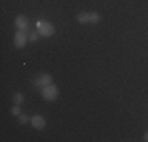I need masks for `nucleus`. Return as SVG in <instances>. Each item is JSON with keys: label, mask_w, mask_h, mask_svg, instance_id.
Returning <instances> with one entry per match:
<instances>
[{"label": "nucleus", "mask_w": 148, "mask_h": 142, "mask_svg": "<svg viewBox=\"0 0 148 142\" xmlns=\"http://www.w3.org/2000/svg\"><path fill=\"white\" fill-rule=\"evenodd\" d=\"M35 27H36V32L41 35V37L44 38H51L52 35L55 33V27L52 26V22H49V21H36V24H35Z\"/></svg>", "instance_id": "f257e3e1"}, {"label": "nucleus", "mask_w": 148, "mask_h": 142, "mask_svg": "<svg viewBox=\"0 0 148 142\" xmlns=\"http://www.w3.org/2000/svg\"><path fill=\"white\" fill-rule=\"evenodd\" d=\"M41 97H43L46 101H55L58 98V88L54 82L46 85L44 88H41Z\"/></svg>", "instance_id": "f03ea898"}, {"label": "nucleus", "mask_w": 148, "mask_h": 142, "mask_svg": "<svg viewBox=\"0 0 148 142\" xmlns=\"http://www.w3.org/2000/svg\"><path fill=\"white\" fill-rule=\"evenodd\" d=\"M14 26L17 30H22V32H25L27 35L30 33V22H29V17L27 16H24V14H19V16H16V19H14Z\"/></svg>", "instance_id": "7ed1b4c3"}, {"label": "nucleus", "mask_w": 148, "mask_h": 142, "mask_svg": "<svg viewBox=\"0 0 148 142\" xmlns=\"http://www.w3.org/2000/svg\"><path fill=\"white\" fill-rule=\"evenodd\" d=\"M13 43H14V46L17 49H24L27 46V43H29V35L22 30H17L14 38H13Z\"/></svg>", "instance_id": "20e7f679"}, {"label": "nucleus", "mask_w": 148, "mask_h": 142, "mask_svg": "<svg viewBox=\"0 0 148 142\" xmlns=\"http://www.w3.org/2000/svg\"><path fill=\"white\" fill-rule=\"evenodd\" d=\"M52 84V76L51 74H40L33 79V85L36 88H44L46 85Z\"/></svg>", "instance_id": "39448f33"}, {"label": "nucleus", "mask_w": 148, "mask_h": 142, "mask_svg": "<svg viewBox=\"0 0 148 142\" xmlns=\"http://www.w3.org/2000/svg\"><path fill=\"white\" fill-rule=\"evenodd\" d=\"M30 123H32V126H33L35 130H43V128L46 126V119L43 115H33L30 119Z\"/></svg>", "instance_id": "423d86ee"}, {"label": "nucleus", "mask_w": 148, "mask_h": 142, "mask_svg": "<svg viewBox=\"0 0 148 142\" xmlns=\"http://www.w3.org/2000/svg\"><path fill=\"white\" fill-rule=\"evenodd\" d=\"M77 22H80V24H90V13L80 11L79 14H77Z\"/></svg>", "instance_id": "0eeeda50"}, {"label": "nucleus", "mask_w": 148, "mask_h": 142, "mask_svg": "<svg viewBox=\"0 0 148 142\" xmlns=\"http://www.w3.org/2000/svg\"><path fill=\"white\" fill-rule=\"evenodd\" d=\"M101 21V14L96 11H90V24H98Z\"/></svg>", "instance_id": "6e6552de"}, {"label": "nucleus", "mask_w": 148, "mask_h": 142, "mask_svg": "<svg viewBox=\"0 0 148 142\" xmlns=\"http://www.w3.org/2000/svg\"><path fill=\"white\" fill-rule=\"evenodd\" d=\"M13 101H14V104L21 106V104L24 103V95L21 93V92H16V93L13 95Z\"/></svg>", "instance_id": "1a4fd4ad"}, {"label": "nucleus", "mask_w": 148, "mask_h": 142, "mask_svg": "<svg viewBox=\"0 0 148 142\" xmlns=\"http://www.w3.org/2000/svg\"><path fill=\"white\" fill-rule=\"evenodd\" d=\"M40 37H41V35L38 33V32L32 30L30 33H29V41H30V43H36L38 40H40Z\"/></svg>", "instance_id": "9d476101"}, {"label": "nucleus", "mask_w": 148, "mask_h": 142, "mask_svg": "<svg viewBox=\"0 0 148 142\" xmlns=\"http://www.w3.org/2000/svg\"><path fill=\"white\" fill-rule=\"evenodd\" d=\"M17 119H19V123H21V125H25V123H29V122H30L29 115H25V114H21V115L17 117Z\"/></svg>", "instance_id": "9b49d317"}, {"label": "nucleus", "mask_w": 148, "mask_h": 142, "mask_svg": "<svg viewBox=\"0 0 148 142\" xmlns=\"http://www.w3.org/2000/svg\"><path fill=\"white\" fill-rule=\"evenodd\" d=\"M11 114H13L14 117H19L21 114H22V112H21V106H17V104L13 106V108H11Z\"/></svg>", "instance_id": "f8f14e48"}, {"label": "nucleus", "mask_w": 148, "mask_h": 142, "mask_svg": "<svg viewBox=\"0 0 148 142\" xmlns=\"http://www.w3.org/2000/svg\"><path fill=\"white\" fill-rule=\"evenodd\" d=\"M143 141H145V142H148V131H147L145 134H143Z\"/></svg>", "instance_id": "ddd939ff"}]
</instances>
